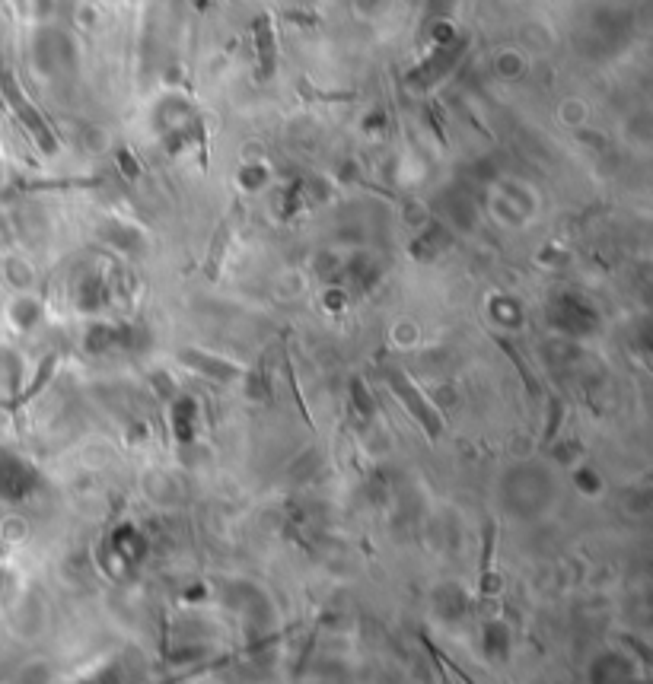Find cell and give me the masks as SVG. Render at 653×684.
Listing matches in <instances>:
<instances>
[{"mask_svg": "<svg viewBox=\"0 0 653 684\" xmlns=\"http://www.w3.org/2000/svg\"><path fill=\"white\" fill-rule=\"evenodd\" d=\"M39 487L36 471L13 455H0V497L4 500H26Z\"/></svg>", "mask_w": 653, "mask_h": 684, "instance_id": "obj_1", "label": "cell"}, {"mask_svg": "<svg viewBox=\"0 0 653 684\" xmlns=\"http://www.w3.org/2000/svg\"><path fill=\"white\" fill-rule=\"evenodd\" d=\"M392 385H395V392H402V401H405V405H408L411 411H415V417L421 420V424L437 436V433H440V417H437L431 408H427V401H424L415 389H411V385H408L402 376H399V379L392 376Z\"/></svg>", "mask_w": 653, "mask_h": 684, "instance_id": "obj_2", "label": "cell"}, {"mask_svg": "<svg viewBox=\"0 0 653 684\" xmlns=\"http://www.w3.org/2000/svg\"><path fill=\"white\" fill-rule=\"evenodd\" d=\"M185 363L198 366L201 373H208V376H214V379H233V376L239 373L236 366L223 363V360H211V357H204V354H185Z\"/></svg>", "mask_w": 653, "mask_h": 684, "instance_id": "obj_3", "label": "cell"}, {"mask_svg": "<svg viewBox=\"0 0 653 684\" xmlns=\"http://www.w3.org/2000/svg\"><path fill=\"white\" fill-rule=\"evenodd\" d=\"M173 424H176V436L185 443L192 440V424H195V405L188 398L176 401L173 405Z\"/></svg>", "mask_w": 653, "mask_h": 684, "instance_id": "obj_4", "label": "cell"}, {"mask_svg": "<svg viewBox=\"0 0 653 684\" xmlns=\"http://www.w3.org/2000/svg\"><path fill=\"white\" fill-rule=\"evenodd\" d=\"M485 650H488V656H504L507 653V630H504V624H488Z\"/></svg>", "mask_w": 653, "mask_h": 684, "instance_id": "obj_5", "label": "cell"}, {"mask_svg": "<svg viewBox=\"0 0 653 684\" xmlns=\"http://www.w3.org/2000/svg\"><path fill=\"white\" fill-rule=\"evenodd\" d=\"M16 684H48V669H45L42 662H32L29 669L20 678H16Z\"/></svg>", "mask_w": 653, "mask_h": 684, "instance_id": "obj_6", "label": "cell"}]
</instances>
